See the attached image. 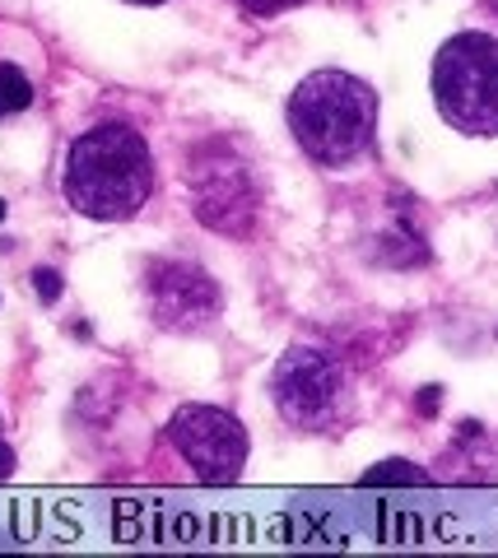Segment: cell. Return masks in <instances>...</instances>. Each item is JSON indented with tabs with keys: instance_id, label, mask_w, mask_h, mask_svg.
Segmentation results:
<instances>
[{
	"instance_id": "4",
	"label": "cell",
	"mask_w": 498,
	"mask_h": 558,
	"mask_svg": "<svg viewBox=\"0 0 498 558\" xmlns=\"http://www.w3.org/2000/svg\"><path fill=\"white\" fill-rule=\"evenodd\" d=\"M168 442L205 484H233L247 465V428L219 405H182L168 418Z\"/></svg>"
},
{
	"instance_id": "12",
	"label": "cell",
	"mask_w": 498,
	"mask_h": 558,
	"mask_svg": "<svg viewBox=\"0 0 498 558\" xmlns=\"http://www.w3.org/2000/svg\"><path fill=\"white\" fill-rule=\"evenodd\" d=\"M10 470H14V451H10L5 442H0V480H5V475H10Z\"/></svg>"
},
{
	"instance_id": "14",
	"label": "cell",
	"mask_w": 498,
	"mask_h": 558,
	"mask_svg": "<svg viewBox=\"0 0 498 558\" xmlns=\"http://www.w3.org/2000/svg\"><path fill=\"white\" fill-rule=\"evenodd\" d=\"M0 219H5V201H0Z\"/></svg>"
},
{
	"instance_id": "9",
	"label": "cell",
	"mask_w": 498,
	"mask_h": 558,
	"mask_svg": "<svg viewBox=\"0 0 498 558\" xmlns=\"http://www.w3.org/2000/svg\"><path fill=\"white\" fill-rule=\"evenodd\" d=\"M428 475L420 465H410V461H382V465H373L368 475H359V484L364 488H382V484H424Z\"/></svg>"
},
{
	"instance_id": "10",
	"label": "cell",
	"mask_w": 498,
	"mask_h": 558,
	"mask_svg": "<svg viewBox=\"0 0 498 558\" xmlns=\"http://www.w3.org/2000/svg\"><path fill=\"white\" fill-rule=\"evenodd\" d=\"M247 14H256V20H270V14H284V10H294L303 5V0H238Z\"/></svg>"
},
{
	"instance_id": "5",
	"label": "cell",
	"mask_w": 498,
	"mask_h": 558,
	"mask_svg": "<svg viewBox=\"0 0 498 558\" xmlns=\"http://www.w3.org/2000/svg\"><path fill=\"white\" fill-rule=\"evenodd\" d=\"M340 363L321 349H289L270 368V400L294 428H321L340 410Z\"/></svg>"
},
{
	"instance_id": "7",
	"label": "cell",
	"mask_w": 498,
	"mask_h": 558,
	"mask_svg": "<svg viewBox=\"0 0 498 558\" xmlns=\"http://www.w3.org/2000/svg\"><path fill=\"white\" fill-rule=\"evenodd\" d=\"M149 293V312L154 322L173 336H196V330H210L224 312V293L210 275L192 260H159L145 279Z\"/></svg>"
},
{
	"instance_id": "3",
	"label": "cell",
	"mask_w": 498,
	"mask_h": 558,
	"mask_svg": "<svg viewBox=\"0 0 498 558\" xmlns=\"http://www.w3.org/2000/svg\"><path fill=\"white\" fill-rule=\"evenodd\" d=\"M434 102L461 135H498V38L457 33L434 57Z\"/></svg>"
},
{
	"instance_id": "8",
	"label": "cell",
	"mask_w": 498,
	"mask_h": 558,
	"mask_svg": "<svg viewBox=\"0 0 498 558\" xmlns=\"http://www.w3.org/2000/svg\"><path fill=\"white\" fill-rule=\"evenodd\" d=\"M33 102V84L20 65H0V117H14Z\"/></svg>"
},
{
	"instance_id": "13",
	"label": "cell",
	"mask_w": 498,
	"mask_h": 558,
	"mask_svg": "<svg viewBox=\"0 0 498 558\" xmlns=\"http://www.w3.org/2000/svg\"><path fill=\"white\" fill-rule=\"evenodd\" d=\"M131 5H163V0H131Z\"/></svg>"
},
{
	"instance_id": "6",
	"label": "cell",
	"mask_w": 498,
	"mask_h": 558,
	"mask_svg": "<svg viewBox=\"0 0 498 558\" xmlns=\"http://www.w3.org/2000/svg\"><path fill=\"white\" fill-rule=\"evenodd\" d=\"M192 201L201 223L219 233H247L256 209H262V191H256L243 159L215 145L192 163Z\"/></svg>"
},
{
	"instance_id": "2",
	"label": "cell",
	"mask_w": 498,
	"mask_h": 558,
	"mask_svg": "<svg viewBox=\"0 0 498 558\" xmlns=\"http://www.w3.org/2000/svg\"><path fill=\"white\" fill-rule=\"evenodd\" d=\"M377 126V94L350 70H313L289 98V131L321 168H350Z\"/></svg>"
},
{
	"instance_id": "11",
	"label": "cell",
	"mask_w": 498,
	"mask_h": 558,
	"mask_svg": "<svg viewBox=\"0 0 498 558\" xmlns=\"http://www.w3.org/2000/svg\"><path fill=\"white\" fill-rule=\"evenodd\" d=\"M33 289H38L42 303H57L61 299V275L57 270H33Z\"/></svg>"
},
{
	"instance_id": "15",
	"label": "cell",
	"mask_w": 498,
	"mask_h": 558,
	"mask_svg": "<svg viewBox=\"0 0 498 558\" xmlns=\"http://www.w3.org/2000/svg\"><path fill=\"white\" fill-rule=\"evenodd\" d=\"M494 10H498V0H494Z\"/></svg>"
},
{
	"instance_id": "1",
	"label": "cell",
	"mask_w": 498,
	"mask_h": 558,
	"mask_svg": "<svg viewBox=\"0 0 498 558\" xmlns=\"http://www.w3.org/2000/svg\"><path fill=\"white\" fill-rule=\"evenodd\" d=\"M154 159L141 131L108 121L84 131L65 159V201L89 219H131L149 201Z\"/></svg>"
}]
</instances>
